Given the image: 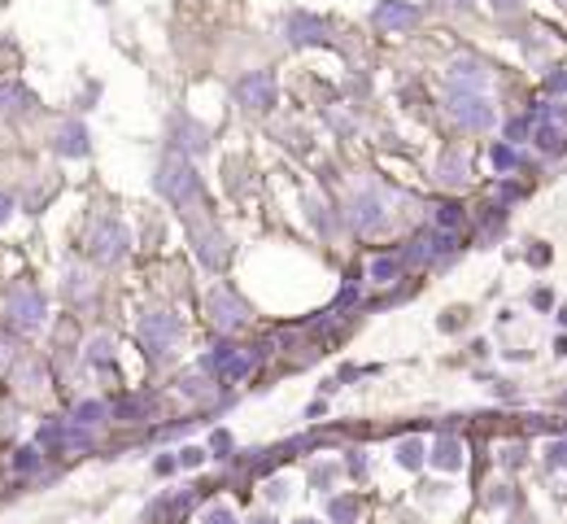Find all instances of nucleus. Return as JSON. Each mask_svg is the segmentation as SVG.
I'll list each match as a JSON object with an SVG mask.
<instances>
[{"label": "nucleus", "mask_w": 567, "mask_h": 524, "mask_svg": "<svg viewBox=\"0 0 567 524\" xmlns=\"http://www.w3.org/2000/svg\"><path fill=\"white\" fill-rule=\"evenodd\" d=\"M158 192L166 197V202H175L179 210L192 214V210L201 206V180H197L192 162L179 158V153H170V158L158 166Z\"/></svg>", "instance_id": "f257e3e1"}, {"label": "nucleus", "mask_w": 567, "mask_h": 524, "mask_svg": "<svg viewBox=\"0 0 567 524\" xmlns=\"http://www.w3.org/2000/svg\"><path fill=\"white\" fill-rule=\"evenodd\" d=\"M127 245H131V236H127V228L122 223H114V219H100L96 228H92V258L96 262H118L122 254H127Z\"/></svg>", "instance_id": "f03ea898"}, {"label": "nucleus", "mask_w": 567, "mask_h": 524, "mask_svg": "<svg viewBox=\"0 0 567 524\" xmlns=\"http://www.w3.org/2000/svg\"><path fill=\"white\" fill-rule=\"evenodd\" d=\"M179 319L170 315V310H148L144 319H140V337H144V345L153 349V354H162V349H170L175 341H179Z\"/></svg>", "instance_id": "7ed1b4c3"}, {"label": "nucleus", "mask_w": 567, "mask_h": 524, "mask_svg": "<svg viewBox=\"0 0 567 524\" xmlns=\"http://www.w3.org/2000/svg\"><path fill=\"white\" fill-rule=\"evenodd\" d=\"M450 114L462 122V127H489V122H493V110H489V101L480 92H454L450 96Z\"/></svg>", "instance_id": "20e7f679"}, {"label": "nucleus", "mask_w": 567, "mask_h": 524, "mask_svg": "<svg viewBox=\"0 0 567 524\" xmlns=\"http://www.w3.org/2000/svg\"><path fill=\"white\" fill-rule=\"evenodd\" d=\"M236 96H240V105H249V110H267L275 101V79H271L267 70L245 74V79L236 83Z\"/></svg>", "instance_id": "39448f33"}, {"label": "nucleus", "mask_w": 567, "mask_h": 524, "mask_svg": "<svg viewBox=\"0 0 567 524\" xmlns=\"http://www.w3.org/2000/svg\"><path fill=\"white\" fill-rule=\"evenodd\" d=\"M9 315H13V323L18 328H40L44 323V297L35 293V289H18L13 297H9Z\"/></svg>", "instance_id": "423d86ee"}, {"label": "nucleus", "mask_w": 567, "mask_h": 524, "mask_svg": "<svg viewBox=\"0 0 567 524\" xmlns=\"http://www.w3.org/2000/svg\"><path fill=\"white\" fill-rule=\"evenodd\" d=\"M415 22H419V9L406 5V0H380L375 5V27H384V31H406Z\"/></svg>", "instance_id": "0eeeda50"}, {"label": "nucleus", "mask_w": 567, "mask_h": 524, "mask_svg": "<svg viewBox=\"0 0 567 524\" xmlns=\"http://www.w3.org/2000/svg\"><path fill=\"white\" fill-rule=\"evenodd\" d=\"M192 249H197V258L205 267H223L227 262V236L218 228H197L192 232Z\"/></svg>", "instance_id": "6e6552de"}, {"label": "nucleus", "mask_w": 567, "mask_h": 524, "mask_svg": "<svg viewBox=\"0 0 567 524\" xmlns=\"http://www.w3.org/2000/svg\"><path fill=\"white\" fill-rule=\"evenodd\" d=\"M210 315H214L218 328H240V323L249 319V315H245V302H236V297H231L227 289L210 293Z\"/></svg>", "instance_id": "1a4fd4ad"}, {"label": "nucleus", "mask_w": 567, "mask_h": 524, "mask_svg": "<svg viewBox=\"0 0 567 524\" xmlns=\"http://www.w3.org/2000/svg\"><path fill=\"white\" fill-rule=\"evenodd\" d=\"M484 66L480 62H454L450 70H445V83L454 88V92H480L484 88Z\"/></svg>", "instance_id": "9d476101"}, {"label": "nucleus", "mask_w": 567, "mask_h": 524, "mask_svg": "<svg viewBox=\"0 0 567 524\" xmlns=\"http://www.w3.org/2000/svg\"><path fill=\"white\" fill-rule=\"evenodd\" d=\"M214 367H218L223 380H245L249 367H253V359L249 354H236L231 345H223V349H214Z\"/></svg>", "instance_id": "9b49d317"}, {"label": "nucleus", "mask_w": 567, "mask_h": 524, "mask_svg": "<svg viewBox=\"0 0 567 524\" xmlns=\"http://www.w3.org/2000/svg\"><path fill=\"white\" fill-rule=\"evenodd\" d=\"M57 153H66V158H83V153H88V132H83V122H66V127L57 132Z\"/></svg>", "instance_id": "f8f14e48"}, {"label": "nucleus", "mask_w": 567, "mask_h": 524, "mask_svg": "<svg viewBox=\"0 0 567 524\" xmlns=\"http://www.w3.org/2000/svg\"><path fill=\"white\" fill-rule=\"evenodd\" d=\"M323 35H327V27H323L319 18H305V13H297V18L288 22V40H293V44H305V40H323Z\"/></svg>", "instance_id": "ddd939ff"}, {"label": "nucleus", "mask_w": 567, "mask_h": 524, "mask_svg": "<svg viewBox=\"0 0 567 524\" xmlns=\"http://www.w3.org/2000/svg\"><path fill=\"white\" fill-rule=\"evenodd\" d=\"M432 463L441 467V472H458L462 467V446L454 437H441V441H436V450H432Z\"/></svg>", "instance_id": "4468645a"}, {"label": "nucleus", "mask_w": 567, "mask_h": 524, "mask_svg": "<svg viewBox=\"0 0 567 524\" xmlns=\"http://www.w3.org/2000/svg\"><path fill=\"white\" fill-rule=\"evenodd\" d=\"M380 206H384V202H380V192H367L363 202H358V214H353V219H358V228H371V223H380V219H384V210H380Z\"/></svg>", "instance_id": "2eb2a0df"}, {"label": "nucleus", "mask_w": 567, "mask_h": 524, "mask_svg": "<svg viewBox=\"0 0 567 524\" xmlns=\"http://www.w3.org/2000/svg\"><path fill=\"white\" fill-rule=\"evenodd\" d=\"M537 144L546 149V153H559V149H563V122H541V127H537Z\"/></svg>", "instance_id": "dca6fc26"}, {"label": "nucleus", "mask_w": 567, "mask_h": 524, "mask_svg": "<svg viewBox=\"0 0 567 524\" xmlns=\"http://www.w3.org/2000/svg\"><path fill=\"white\" fill-rule=\"evenodd\" d=\"M397 276H402V262H397V258H375V262H371V280L393 284Z\"/></svg>", "instance_id": "f3484780"}, {"label": "nucleus", "mask_w": 567, "mask_h": 524, "mask_svg": "<svg viewBox=\"0 0 567 524\" xmlns=\"http://www.w3.org/2000/svg\"><path fill=\"white\" fill-rule=\"evenodd\" d=\"M105 415H110L105 402H79V407H74V424H100Z\"/></svg>", "instance_id": "a211bd4d"}, {"label": "nucleus", "mask_w": 567, "mask_h": 524, "mask_svg": "<svg viewBox=\"0 0 567 524\" xmlns=\"http://www.w3.org/2000/svg\"><path fill=\"white\" fill-rule=\"evenodd\" d=\"M18 105H31V92L5 83V88H0V110H18Z\"/></svg>", "instance_id": "6ab92c4d"}, {"label": "nucleus", "mask_w": 567, "mask_h": 524, "mask_svg": "<svg viewBox=\"0 0 567 524\" xmlns=\"http://www.w3.org/2000/svg\"><path fill=\"white\" fill-rule=\"evenodd\" d=\"M441 180H445V184H462V180H467V162H462L458 153H450V158L441 162Z\"/></svg>", "instance_id": "aec40b11"}, {"label": "nucleus", "mask_w": 567, "mask_h": 524, "mask_svg": "<svg viewBox=\"0 0 567 524\" xmlns=\"http://www.w3.org/2000/svg\"><path fill=\"white\" fill-rule=\"evenodd\" d=\"M397 463L402 467H419L423 463V441H402L397 446Z\"/></svg>", "instance_id": "412c9836"}, {"label": "nucleus", "mask_w": 567, "mask_h": 524, "mask_svg": "<svg viewBox=\"0 0 567 524\" xmlns=\"http://www.w3.org/2000/svg\"><path fill=\"white\" fill-rule=\"evenodd\" d=\"M358 516V503L353 498H337V503H332V520H341V524H349Z\"/></svg>", "instance_id": "4be33fe9"}, {"label": "nucleus", "mask_w": 567, "mask_h": 524, "mask_svg": "<svg viewBox=\"0 0 567 524\" xmlns=\"http://www.w3.org/2000/svg\"><path fill=\"white\" fill-rule=\"evenodd\" d=\"M436 223H441L445 232H454L458 223H462V210H458V206H441V210H436Z\"/></svg>", "instance_id": "5701e85b"}, {"label": "nucleus", "mask_w": 567, "mask_h": 524, "mask_svg": "<svg viewBox=\"0 0 567 524\" xmlns=\"http://www.w3.org/2000/svg\"><path fill=\"white\" fill-rule=\"evenodd\" d=\"M13 467H18V472H35V467H40V450H35V446H27V450H18Z\"/></svg>", "instance_id": "b1692460"}, {"label": "nucleus", "mask_w": 567, "mask_h": 524, "mask_svg": "<svg viewBox=\"0 0 567 524\" xmlns=\"http://www.w3.org/2000/svg\"><path fill=\"white\" fill-rule=\"evenodd\" d=\"M88 359H92V363H96V359L105 363V359H110V341H105V337H100V341H92V345H88Z\"/></svg>", "instance_id": "393cba45"}, {"label": "nucleus", "mask_w": 567, "mask_h": 524, "mask_svg": "<svg viewBox=\"0 0 567 524\" xmlns=\"http://www.w3.org/2000/svg\"><path fill=\"white\" fill-rule=\"evenodd\" d=\"M546 459H550L554 467H567V441H554V446H550V455H546Z\"/></svg>", "instance_id": "a878e982"}, {"label": "nucleus", "mask_w": 567, "mask_h": 524, "mask_svg": "<svg viewBox=\"0 0 567 524\" xmlns=\"http://www.w3.org/2000/svg\"><path fill=\"white\" fill-rule=\"evenodd\" d=\"M493 162H498V166H502V170H506V166H510V162H515V153H510V149H506V144H502V149H493Z\"/></svg>", "instance_id": "bb28decb"}, {"label": "nucleus", "mask_w": 567, "mask_h": 524, "mask_svg": "<svg viewBox=\"0 0 567 524\" xmlns=\"http://www.w3.org/2000/svg\"><path fill=\"white\" fill-rule=\"evenodd\" d=\"M205 459V450H197V446H192V450H184V459H179V463H184V467H197Z\"/></svg>", "instance_id": "cd10ccee"}, {"label": "nucleus", "mask_w": 567, "mask_h": 524, "mask_svg": "<svg viewBox=\"0 0 567 524\" xmlns=\"http://www.w3.org/2000/svg\"><path fill=\"white\" fill-rule=\"evenodd\" d=\"M205 524H231V516L218 507V511H210V516H205Z\"/></svg>", "instance_id": "c85d7f7f"}, {"label": "nucleus", "mask_w": 567, "mask_h": 524, "mask_svg": "<svg viewBox=\"0 0 567 524\" xmlns=\"http://www.w3.org/2000/svg\"><path fill=\"white\" fill-rule=\"evenodd\" d=\"M210 446H214V450H227L231 437H227V433H214V437H210Z\"/></svg>", "instance_id": "c756f323"}, {"label": "nucleus", "mask_w": 567, "mask_h": 524, "mask_svg": "<svg viewBox=\"0 0 567 524\" xmlns=\"http://www.w3.org/2000/svg\"><path fill=\"white\" fill-rule=\"evenodd\" d=\"M5 219H9V197L0 192V223H5Z\"/></svg>", "instance_id": "7c9ffc66"}, {"label": "nucleus", "mask_w": 567, "mask_h": 524, "mask_svg": "<svg viewBox=\"0 0 567 524\" xmlns=\"http://www.w3.org/2000/svg\"><path fill=\"white\" fill-rule=\"evenodd\" d=\"M253 524H271V520H253Z\"/></svg>", "instance_id": "2f4dec72"}, {"label": "nucleus", "mask_w": 567, "mask_h": 524, "mask_svg": "<svg viewBox=\"0 0 567 524\" xmlns=\"http://www.w3.org/2000/svg\"><path fill=\"white\" fill-rule=\"evenodd\" d=\"M301 524H315V520H301Z\"/></svg>", "instance_id": "473e14b6"}]
</instances>
